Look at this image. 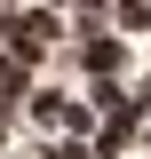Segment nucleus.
Returning a JSON list of instances; mask_svg holds the SVG:
<instances>
[{
  "label": "nucleus",
  "instance_id": "nucleus-1",
  "mask_svg": "<svg viewBox=\"0 0 151 159\" xmlns=\"http://www.w3.org/2000/svg\"><path fill=\"white\" fill-rule=\"evenodd\" d=\"M0 40H8L16 64H40L56 48V8H8V16H0Z\"/></svg>",
  "mask_w": 151,
  "mask_h": 159
},
{
  "label": "nucleus",
  "instance_id": "nucleus-5",
  "mask_svg": "<svg viewBox=\"0 0 151 159\" xmlns=\"http://www.w3.org/2000/svg\"><path fill=\"white\" fill-rule=\"evenodd\" d=\"M135 135H143V159H151V119H143V127H135Z\"/></svg>",
  "mask_w": 151,
  "mask_h": 159
},
{
  "label": "nucleus",
  "instance_id": "nucleus-4",
  "mask_svg": "<svg viewBox=\"0 0 151 159\" xmlns=\"http://www.w3.org/2000/svg\"><path fill=\"white\" fill-rule=\"evenodd\" d=\"M40 159H95V151H88V143H80V135H56V143H48V151H40Z\"/></svg>",
  "mask_w": 151,
  "mask_h": 159
},
{
  "label": "nucleus",
  "instance_id": "nucleus-2",
  "mask_svg": "<svg viewBox=\"0 0 151 159\" xmlns=\"http://www.w3.org/2000/svg\"><path fill=\"white\" fill-rule=\"evenodd\" d=\"M24 103H32V119H40V127H48V135H88V127H95V111H88V96H64V88H32V96H24Z\"/></svg>",
  "mask_w": 151,
  "mask_h": 159
},
{
  "label": "nucleus",
  "instance_id": "nucleus-3",
  "mask_svg": "<svg viewBox=\"0 0 151 159\" xmlns=\"http://www.w3.org/2000/svg\"><path fill=\"white\" fill-rule=\"evenodd\" d=\"M72 56H80L88 80H119V72H127V32H112V24H103V32H80Z\"/></svg>",
  "mask_w": 151,
  "mask_h": 159
}]
</instances>
